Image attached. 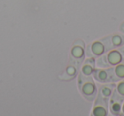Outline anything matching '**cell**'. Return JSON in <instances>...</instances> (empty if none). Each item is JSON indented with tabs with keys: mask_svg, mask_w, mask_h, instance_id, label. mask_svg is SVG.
<instances>
[{
	"mask_svg": "<svg viewBox=\"0 0 124 116\" xmlns=\"http://www.w3.org/2000/svg\"><path fill=\"white\" fill-rule=\"evenodd\" d=\"M79 68H80L79 65L70 62V64L68 65L66 69V74L68 75V77L70 79H72L73 77H75L77 75L78 70H79Z\"/></svg>",
	"mask_w": 124,
	"mask_h": 116,
	"instance_id": "13",
	"label": "cell"
},
{
	"mask_svg": "<svg viewBox=\"0 0 124 116\" xmlns=\"http://www.w3.org/2000/svg\"><path fill=\"white\" fill-rule=\"evenodd\" d=\"M78 85L80 93L86 100L89 102L94 101L98 91H97V87L93 78H92L91 76H85L80 73L78 75Z\"/></svg>",
	"mask_w": 124,
	"mask_h": 116,
	"instance_id": "1",
	"label": "cell"
},
{
	"mask_svg": "<svg viewBox=\"0 0 124 116\" xmlns=\"http://www.w3.org/2000/svg\"><path fill=\"white\" fill-rule=\"evenodd\" d=\"M114 73H115V77L116 82H118L119 80L124 79V61L122 62L119 64L116 65L113 67Z\"/></svg>",
	"mask_w": 124,
	"mask_h": 116,
	"instance_id": "12",
	"label": "cell"
},
{
	"mask_svg": "<svg viewBox=\"0 0 124 116\" xmlns=\"http://www.w3.org/2000/svg\"><path fill=\"white\" fill-rule=\"evenodd\" d=\"M119 29H120L121 33H122L124 34V21L120 25V27H119Z\"/></svg>",
	"mask_w": 124,
	"mask_h": 116,
	"instance_id": "15",
	"label": "cell"
},
{
	"mask_svg": "<svg viewBox=\"0 0 124 116\" xmlns=\"http://www.w3.org/2000/svg\"><path fill=\"white\" fill-rule=\"evenodd\" d=\"M123 101L124 97L119 95L116 90H114L113 94L109 100V107L112 115H120L122 113V106Z\"/></svg>",
	"mask_w": 124,
	"mask_h": 116,
	"instance_id": "6",
	"label": "cell"
},
{
	"mask_svg": "<svg viewBox=\"0 0 124 116\" xmlns=\"http://www.w3.org/2000/svg\"><path fill=\"white\" fill-rule=\"evenodd\" d=\"M93 80L100 84L105 83H116L113 67L108 68H95L93 74Z\"/></svg>",
	"mask_w": 124,
	"mask_h": 116,
	"instance_id": "3",
	"label": "cell"
},
{
	"mask_svg": "<svg viewBox=\"0 0 124 116\" xmlns=\"http://www.w3.org/2000/svg\"><path fill=\"white\" fill-rule=\"evenodd\" d=\"M96 68L95 66V58L94 57H88L81 67V72L85 76H92L93 71Z\"/></svg>",
	"mask_w": 124,
	"mask_h": 116,
	"instance_id": "8",
	"label": "cell"
},
{
	"mask_svg": "<svg viewBox=\"0 0 124 116\" xmlns=\"http://www.w3.org/2000/svg\"><path fill=\"white\" fill-rule=\"evenodd\" d=\"M121 115H124V101L122 102V113H121Z\"/></svg>",
	"mask_w": 124,
	"mask_h": 116,
	"instance_id": "16",
	"label": "cell"
},
{
	"mask_svg": "<svg viewBox=\"0 0 124 116\" xmlns=\"http://www.w3.org/2000/svg\"><path fill=\"white\" fill-rule=\"evenodd\" d=\"M85 55H86V50H85L84 41L82 39L76 40L71 47V54H70V62L77 63L78 65L81 66L84 60Z\"/></svg>",
	"mask_w": 124,
	"mask_h": 116,
	"instance_id": "2",
	"label": "cell"
},
{
	"mask_svg": "<svg viewBox=\"0 0 124 116\" xmlns=\"http://www.w3.org/2000/svg\"><path fill=\"white\" fill-rule=\"evenodd\" d=\"M110 36V44H111L112 49L121 47L124 45V34L121 33H114V34L109 35Z\"/></svg>",
	"mask_w": 124,
	"mask_h": 116,
	"instance_id": "10",
	"label": "cell"
},
{
	"mask_svg": "<svg viewBox=\"0 0 124 116\" xmlns=\"http://www.w3.org/2000/svg\"><path fill=\"white\" fill-rule=\"evenodd\" d=\"M109 114V100L97 94L94 99L92 115L93 116H106Z\"/></svg>",
	"mask_w": 124,
	"mask_h": 116,
	"instance_id": "4",
	"label": "cell"
},
{
	"mask_svg": "<svg viewBox=\"0 0 124 116\" xmlns=\"http://www.w3.org/2000/svg\"><path fill=\"white\" fill-rule=\"evenodd\" d=\"M106 57L111 67L119 64L124 61V45L121 47L114 48L106 53Z\"/></svg>",
	"mask_w": 124,
	"mask_h": 116,
	"instance_id": "7",
	"label": "cell"
},
{
	"mask_svg": "<svg viewBox=\"0 0 124 116\" xmlns=\"http://www.w3.org/2000/svg\"><path fill=\"white\" fill-rule=\"evenodd\" d=\"M115 90H116L119 95H121L122 97H124V79L116 82Z\"/></svg>",
	"mask_w": 124,
	"mask_h": 116,
	"instance_id": "14",
	"label": "cell"
},
{
	"mask_svg": "<svg viewBox=\"0 0 124 116\" xmlns=\"http://www.w3.org/2000/svg\"><path fill=\"white\" fill-rule=\"evenodd\" d=\"M107 52H108V50H107L106 46H105L102 38L100 40H97V41L92 42L87 46L86 49V55L88 57L96 58V57L104 55Z\"/></svg>",
	"mask_w": 124,
	"mask_h": 116,
	"instance_id": "5",
	"label": "cell"
},
{
	"mask_svg": "<svg viewBox=\"0 0 124 116\" xmlns=\"http://www.w3.org/2000/svg\"><path fill=\"white\" fill-rule=\"evenodd\" d=\"M116 88L115 83H105L100 87L98 90V95L101 96L102 97L110 100V97L113 94Z\"/></svg>",
	"mask_w": 124,
	"mask_h": 116,
	"instance_id": "9",
	"label": "cell"
},
{
	"mask_svg": "<svg viewBox=\"0 0 124 116\" xmlns=\"http://www.w3.org/2000/svg\"><path fill=\"white\" fill-rule=\"evenodd\" d=\"M95 66L97 68H108L111 67L107 60L106 54H104L95 58Z\"/></svg>",
	"mask_w": 124,
	"mask_h": 116,
	"instance_id": "11",
	"label": "cell"
}]
</instances>
